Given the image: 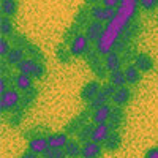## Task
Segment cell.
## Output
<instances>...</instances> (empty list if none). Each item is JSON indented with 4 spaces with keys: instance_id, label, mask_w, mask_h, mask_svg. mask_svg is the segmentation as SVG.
I'll use <instances>...</instances> for the list:
<instances>
[{
    "instance_id": "obj_13",
    "label": "cell",
    "mask_w": 158,
    "mask_h": 158,
    "mask_svg": "<svg viewBox=\"0 0 158 158\" xmlns=\"http://www.w3.org/2000/svg\"><path fill=\"white\" fill-rule=\"evenodd\" d=\"M103 30H104V24L100 22V21H92L89 22V25L85 27V35L89 38L90 43H98V40L101 38L103 35Z\"/></svg>"
},
{
    "instance_id": "obj_41",
    "label": "cell",
    "mask_w": 158,
    "mask_h": 158,
    "mask_svg": "<svg viewBox=\"0 0 158 158\" xmlns=\"http://www.w3.org/2000/svg\"><path fill=\"white\" fill-rule=\"evenodd\" d=\"M21 158H38V153H35V152H32V150L27 149V152H24L21 155Z\"/></svg>"
},
{
    "instance_id": "obj_33",
    "label": "cell",
    "mask_w": 158,
    "mask_h": 158,
    "mask_svg": "<svg viewBox=\"0 0 158 158\" xmlns=\"http://www.w3.org/2000/svg\"><path fill=\"white\" fill-rule=\"evenodd\" d=\"M46 73H48V70H46V65H44V62H40V60H36V63H35V68H33V73H32V77L35 79V81H41V79H44Z\"/></svg>"
},
{
    "instance_id": "obj_23",
    "label": "cell",
    "mask_w": 158,
    "mask_h": 158,
    "mask_svg": "<svg viewBox=\"0 0 158 158\" xmlns=\"http://www.w3.org/2000/svg\"><path fill=\"white\" fill-rule=\"evenodd\" d=\"M18 10H19L18 0H2V6H0L2 16H8V18L13 19L18 15Z\"/></svg>"
},
{
    "instance_id": "obj_34",
    "label": "cell",
    "mask_w": 158,
    "mask_h": 158,
    "mask_svg": "<svg viewBox=\"0 0 158 158\" xmlns=\"http://www.w3.org/2000/svg\"><path fill=\"white\" fill-rule=\"evenodd\" d=\"M43 158H67L63 149H56V147H48L46 152H43Z\"/></svg>"
},
{
    "instance_id": "obj_19",
    "label": "cell",
    "mask_w": 158,
    "mask_h": 158,
    "mask_svg": "<svg viewBox=\"0 0 158 158\" xmlns=\"http://www.w3.org/2000/svg\"><path fill=\"white\" fill-rule=\"evenodd\" d=\"M123 73H125L128 85H136V84L141 82V79H142V73L136 68L135 63H128L125 67V70H123Z\"/></svg>"
},
{
    "instance_id": "obj_24",
    "label": "cell",
    "mask_w": 158,
    "mask_h": 158,
    "mask_svg": "<svg viewBox=\"0 0 158 158\" xmlns=\"http://www.w3.org/2000/svg\"><path fill=\"white\" fill-rule=\"evenodd\" d=\"M51 133V130H49V127H44V125H36V127H32V128H29V130H25L24 133H22V136L27 139V141H30V139H33V138H38V136H48Z\"/></svg>"
},
{
    "instance_id": "obj_14",
    "label": "cell",
    "mask_w": 158,
    "mask_h": 158,
    "mask_svg": "<svg viewBox=\"0 0 158 158\" xmlns=\"http://www.w3.org/2000/svg\"><path fill=\"white\" fill-rule=\"evenodd\" d=\"M131 97H133V92H131L130 87L123 85L120 89H117V92L114 94L112 97V103L115 104V106H120V108H125L127 104L131 101Z\"/></svg>"
},
{
    "instance_id": "obj_11",
    "label": "cell",
    "mask_w": 158,
    "mask_h": 158,
    "mask_svg": "<svg viewBox=\"0 0 158 158\" xmlns=\"http://www.w3.org/2000/svg\"><path fill=\"white\" fill-rule=\"evenodd\" d=\"M103 144L95 141H87L85 144H82L81 158H103Z\"/></svg>"
},
{
    "instance_id": "obj_7",
    "label": "cell",
    "mask_w": 158,
    "mask_h": 158,
    "mask_svg": "<svg viewBox=\"0 0 158 158\" xmlns=\"http://www.w3.org/2000/svg\"><path fill=\"white\" fill-rule=\"evenodd\" d=\"M90 41H89V38L85 33H77L73 40H71V43H70V52H71V56L76 57V59H81V57H85L87 56V52L90 51Z\"/></svg>"
},
{
    "instance_id": "obj_30",
    "label": "cell",
    "mask_w": 158,
    "mask_h": 158,
    "mask_svg": "<svg viewBox=\"0 0 158 158\" xmlns=\"http://www.w3.org/2000/svg\"><path fill=\"white\" fill-rule=\"evenodd\" d=\"M109 100H111V98H109L106 94H104L103 90H100V94H98L94 100H92L90 103H87V109H90L92 112H94L95 109H98L100 106H103V104H108Z\"/></svg>"
},
{
    "instance_id": "obj_40",
    "label": "cell",
    "mask_w": 158,
    "mask_h": 158,
    "mask_svg": "<svg viewBox=\"0 0 158 158\" xmlns=\"http://www.w3.org/2000/svg\"><path fill=\"white\" fill-rule=\"evenodd\" d=\"M144 158H158V147H150V149L146 152Z\"/></svg>"
},
{
    "instance_id": "obj_3",
    "label": "cell",
    "mask_w": 158,
    "mask_h": 158,
    "mask_svg": "<svg viewBox=\"0 0 158 158\" xmlns=\"http://www.w3.org/2000/svg\"><path fill=\"white\" fill-rule=\"evenodd\" d=\"M10 41H11V44L13 46H18V48H21V49H24V52L25 54H29L30 57H33L35 60H40V62H46V57H44V54H43V51L40 49L35 43H32L30 40L25 36V35H22V33H15L11 38H10Z\"/></svg>"
},
{
    "instance_id": "obj_12",
    "label": "cell",
    "mask_w": 158,
    "mask_h": 158,
    "mask_svg": "<svg viewBox=\"0 0 158 158\" xmlns=\"http://www.w3.org/2000/svg\"><path fill=\"white\" fill-rule=\"evenodd\" d=\"M133 63L136 65V68L141 73H149L155 68L153 59L149 54H146V52H138V54L135 56V59H133Z\"/></svg>"
},
{
    "instance_id": "obj_6",
    "label": "cell",
    "mask_w": 158,
    "mask_h": 158,
    "mask_svg": "<svg viewBox=\"0 0 158 158\" xmlns=\"http://www.w3.org/2000/svg\"><path fill=\"white\" fill-rule=\"evenodd\" d=\"M89 120H92V111L85 108L84 111H81L79 114H76L73 118H70V120L65 123L63 131H65V133H68L70 136L77 135V131L81 130L84 125H87Z\"/></svg>"
},
{
    "instance_id": "obj_1",
    "label": "cell",
    "mask_w": 158,
    "mask_h": 158,
    "mask_svg": "<svg viewBox=\"0 0 158 158\" xmlns=\"http://www.w3.org/2000/svg\"><path fill=\"white\" fill-rule=\"evenodd\" d=\"M138 5H139V0H122L120 5L115 8V16L109 22H106L103 35L97 43V51L101 56H106L108 52L114 49L118 38L133 22L138 13Z\"/></svg>"
},
{
    "instance_id": "obj_10",
    "label": "cell",
    "mask_w": 158,
    "mask_h": 158,
    "mask_svg": "<svg viewBox=\"0 0 158 158\" xmlns=\"http://www.w3.org/2000/svg\"><path fill=\"white\" fill-rule=\"evenodd\" d=\"M100 90H101V84L98 82V79H94V81H89V82L84 84V87L81 89L79 97H81V100L84 103H90L100 94Z\"/></svg>"
},
{
    "instance_id": "obj_39",
    "label": "cell",
    "mask_w": 158,
    "mask_h": 158,
    "mask_svg": "<svg viewBox=\"0 0 158 158\" xmlns=\"http://www.w3.org/2000/svg\"><path fill=\"white\" fill-rule=\"evenodd\" d=\"M120 2H122V0H101V5H103V6H106V8H112V10H115L118 5H120Z\"/></svg>"
},
{
    "instance_id": "obj_22",
    "label": "cell",
    "mask_w": 158,
    "mask_h": 158,
    "mask_svg": "<svg viewBox=\"0 0 158 158\" xmlns=\"http://www.w3.org/2000/svg\"><path fill=\"white\" fill-rule=\"evenodd\" d=\"M15 87L19 92H27L29 89L33 87V77L29 74H22V73L15 74Z\"/></svg>"
},
{
    "instance_id": "obj_8",
    "label": "cell",
    "mask_w": 158,
    "mask_h": 158,
    "mask_svg": "<svg viewBox=\"0 0 158 158\" xmlns=\"http://www.w3.org/2000/svg\"><path fill=\"white\" fill-rule=\"evenodd\" d=\"M89 11H90V18L94 21H100V22H109L115 16V10L106 8L103 5H94L89 8Z\"/></svg>"
},
{
    "instance_id": "obj_2",
    "label": "cell",
    "mask_w": 158,
    "mask_h": 158,
    "mask_svg": "<svg viewBox=\"0 0 158 158\" xmlns=\"http://www.w3.org/2000/svg\"><path fill=\"white\" fill-rule=\"evenodd\" d=\"M38 97H40V89H38V87H32V89H29L27 92H22L21 103L18 104V108L13 111V112L3 115L5 122H6L11 128H18V127L22 123L25 114H27V112L35 106V101L38 100Z\"/></svg>"
},
{
    "instance_id": "obj_5",
    "label": "cell",
    "mask_w": 158,
    "mask_h": 158,
    "mask_svg": "<svg viewBox=\"0 0 158 158\" xmlns=\"http://www.w3.org/2000/svg\"><path fill=\"white\" fill-rule=\"evenodd\" d=\"M100 56H101V54H100V52L97 51V48H95V49H90L84 59H85V62H87V65H89V68L92 70V73H94L98 79H106V77L109 76V73H108L106 67H104V62L101 60Z\"/></svg>"
},
{
    "instance_id": "obj_31",
    "label": "cell",
    "mask_w": 158,
    "mask_h": 158,
    "mask_svg": "<svg viewBox=\"0 0 158 158\" xmlns=\"http://www.w3.org/2000/svg\"><path fill=\"white\" fill-rule=\"evenodd\" d=\"M108 79H109V82H111V84H114L117 89H120V87L127 85V77H125L123 70H117V71L109 73Z\"/></svg>"
},
{
    "instance_id": "obj_35",
    "label": "cell",
    "mask_w": 158,
    "mask_h": 158,
    "mask_svg": "<svg viewBox=\"0 0 158 158\" xmlns=\"http://www.w3.org/2000/svg\"><path fill=\"white\" fill-rule=\"evenodd\" d=\"M0 76H13V65L6 62V59L2 57V60H0Z\"/></svg>"
},
{
    "instance_id": "obj_37",
    "label": "cell",
    "mask_w": 158,
    "mask_h": 158,
    "mask_svg": "<svg viewBox=\"0 0 158 158\" xmlns=\"http://www.w3.org/2000/svg\"><path fill=\"white\" fill-rule=\"evenodd\" d=\"M139 6L144 11H153L158 6V0H139Z\"/></svg>"
},
{
    "instance_id": "obj_25",
    "label": "cell",
    "mask_w": 158,
    "mask_h": 158,
    "mask_svg": "<svg viewBox=\"0 0 158 158\" xmlns=\"http://www.w3.org/2000/svg\"><path fill=\"white\" fill-rule=\"evenodd\" d=\"M3 59H6L8 63H11V65H15V67H16L18 63H21L25 59V52H24V49H21L18 46H13L11 51L8 52V56L3 57Z\"/></svg>"
},
{
    "instance_id": "obj_16",
    "label": "cell",
    "mask_w": 158,
    "mask_h": 158,
    "mask_svg": "<svg viewBox=\"0 0 158 158\" xmlns=\"http://www.w3.org/2000/svg\"><path fill=\"white\" fill-rule=\"evenodd\" d=\"M70 141V135L65 131H56V133H49L48 135V144L49 147H56V149H63Z\"/></svg>"
},
{
    "instance_id": "obj_21",
    "label": "cell",
    "mask_w": 158,
    "mask_h": 158,
    "mask_svg": "<svg viewBox=\"0 0 158 158\" xmlns=\"http://www.w3.org/2000/svg\"><path fill=\"white\" fill-rule=\"evenodd\" d=\"M109 133H111V128H109L108 123H98L94 128V133H92V139L90 141H95V142L103 144L104 141L108 139Z\"/></svg>"
},
{
    "instance_id": "obj_9",
    "label": "cell",
    "mask_w": 158,
    "mask_h": 158,
    "mask_svg": "<svg viewBox=\"0 0 158 158\" xmlns=\"http://www.w3.org/2000/svg\"><path fill=\"white\" fill-rule=\"evenodd\" d=\"M123 123H125V109L114 104L112 109H111L109 120H108V125H109L111 131H120Z\"/></svg>"
},
{
    "instance_id": "obj_4",
    "label": "cell",
    "mask_w": 158,
    "mask_h": 158,
    "mask_svg": "<svg viewBox=\"0 0 158 158\" xmlns=\"http://www.w3.org/2000/svg\"><path fill=\"white\" fill-rule=\"evenodd\" d=\"M21 94L22 92H19L18 89H8L6 92L0 94V112H2V115H6L18 108L22 97Z\"/></svg>"
},
{
    "instance_id": "obj_26",
    "label": "cell",
    "mask_w": 158,
    "mask_h": 158,
    "mask_svg": "<svg viewBox=\"0 0 158 158\" xmlns=\"http://www.w3.org/2000/svg\"><path fill=\"white\" fill-rule=\"evenodd\" d=\"M94 128H95V123L94 122H89L87 125H84L81 130L77 131V135H76V141L77 142H81V144H85L87 141L92 139V133H94Z\"/></svg>"
},
{
    "instance_id": "obj_38",
    "label": "cell",
    "mask_w": 158,
    "mask_h": 158,
    "mask_svg": "<svg viewBox=\"0 0 158 158\" xmlns=\"http://www.w3.org/2000/svg\"><path fill=\"white\" fill-rule=\"evenodd\" d=\"M101 90L104 92V94H106L111 100H112V97H114V94L117 92V87L114 85V84H111V82H106V84H103L101 85Z\"/></svg>"
},
{
    "instance_id": "obj_27",
    "label": "cell",
    "mask_w": 158,
    "mask_h": 158,
    "mask_svg": "<svg viewBox=\"0 0 158 158\" xmlns=\"http://www.w3.org/2000/svg\"><path fill=\"white\" fill-rule=\"evenodd\" d=\"M63 150H65V153H67V158H81L82 147H81V142L70 139L68 144L63 147Z\"/></svg>"
},
{
    "instance_id": "obj_15",
    "label": "cell",
    "mask_w": 158,
    "mask_h": 158,
    "mask_svg": "<svg viewBox=\"0 0 158 158\" xmlns=\"http://www.w3.org/2000/svg\"><path fill=\"white\" fill-rule=\"evenodd\" d=\"M103 62H104V67H106L108 73H112V71L120 70L122 63H123V62H122V57H120V54H118L117 51H111V52H108V54L104 56Z\"/></svg>"
},
{
    "instance_id": "obj_29",
    "label": "cell",
    "mask_w": 158,
    "mask_h": 158,
    "mask_svg": "<svg viewBox=\"0 0 158 158\" xmlns=\"http://www.w3.org/2000/svg\"><path fill=\"white\" fill-rule=\"evenodd\" d=\"M35 63H36V60H35L33 57H25L21 63H18V65H16V70H18V73H22V74H29V76H32L33 68H35Z\"/></svg>"
},
{
    "instance_id": "obj_18",
    "label": "cell",
    "mask_w": 158,
    "mask_h": 158,
    "mask_svg": "<svg viewBox=\"0 0 158 158\" xmlns=\"http://www.w3.org/2000/svg\"><path fill=\"white\" fill-rule=\"evenodd\" d=\"M111 109H112V106L109 103L100 106L98 109H95L94 112H92V122H94L95 125H98V123H108L109 115H111Z\"/></svg>"
},
{
    "instance_id": "obj_32",
    "label": "cell",
    "mask_w": 158,
    "mask_h": 158,
    "mask_svg": "<svg viewBox=\"0 0 158 158\" xmlns=\"http://www.w3.org/2000/svg\"><path fill=\"white\" fill-rule=\"evenodd\" d=\"M56 57H57V60H60V63H70L71 62V59H73V56H71V52H70V49H65V46L62 44V46H59L57 49H56Z\"/></svg>"
},
{
    "instance_id": "obj_17",
    "label": "cell",
    "mask_w": 158,
    "mask_h": 158,
    "mask_svg": "<svg viewBox=\"0 0 158 158\" xmlns=\"http://www.w3.org/2000/svg\"><path fill=\"white\" fill-rule=\"evenodd\" d=\"M103 147L106 152H117L122 147V135L120 131H111L108 139L103 142Z\"/></svg>"
},
{
    "instance_id": "obj_28",
    "label": "cell",
    "mask_w": 158,
    "mask_h": 158,
    "mask_svg": "<svg viewBox=\"0 0 158 158\" xmlns=\"http://www.w3.org/2000/svg\"><path fill=\"white\" fill-rule=\"evenodd\" d=\"M0 32H2V36H13L15 32V24H13V19L8 16H2L0 18Z\"/></svg>"
},
{
    "instance_id": "obj_20",
    "label": "cell",
    "mask_w": 158,
    "mask_h": 158,
    "mask_svg": "<svg viewBox=\"0 0 158 158\" xmlns=\"http://www.w3.org/2000/svg\"><path fill=\"white\" fill-rule=\"evenodd\" d=\"M49 147V144H48V136H38V138H33L29 141V146L27 149L38 153V155H43V152H46Z\"/></svg>"
},
{
    "instance_id": "obj_36",
    "label": "cell",
    "mask_w": 158,
    "mask_h": 158,
    "mask_svg": "<svg viewBox=\"0 0 158 158\" xmlns=\"http://www.w3.org/2000/svg\"><path fill=\"white\" fill-rule=\"evenodd\" d=\"M11 44H10V41L6 40V36H2L0 38V57H6L8 56V52L11 51Z\"/></svg>"
}]
</instances>
